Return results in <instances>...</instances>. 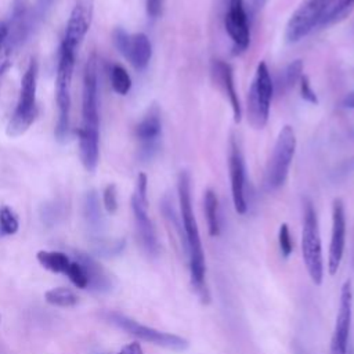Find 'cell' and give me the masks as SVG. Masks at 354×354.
I'll list each match as a JSON object with an SVG mask.
<instances>
[{
    "label": "cell",
    "instance_id": "cell-43",
    "mask_svg": "<svg viewBox=\"0 0 354 354\" xmlns=\"http://www.w3.org/2000/svg\"><path fill=\"white\" fill-rule=\"evenodd\" d=\"M0 321H1V315H0Z\"/></svg>",
    "mask_w": 354,
    "mask_h": 354
},
{
    "label": "cell",
    "instance_id": "cell-28",
    "mask_svg": "<svg viewBox=\"0 0 354 354\" xmlns=\"http://www.w3.org/2000/svg\"><path fill=\"white\" fill-rule=\"evenodd\" d=\"M19 228V220L10 206L0 207V232L1 235H14Z\"/></svg>",
    "mask_w": 354,
    "mask_h": 354
},
{
    "label": "cell",
    "instance_id": "cell-42",
    "mask_svg": "<svg viewBox=\"0 0 354 354\" xmlns=\"http://www.w3.org/2000/svg\"><path fill=\"white\" fill-rule=\"evenodd\" d=\"M330 354H340V353H339L337 350H335V348H332V347H330Z\"/></svg>",
    "mask_w": 354,
    "mask_h": 354
},
{
    "label": "cell",
    "instance_id": "cell-21",
    "mask_svg": "<svg viewBox=\"0 0 354 354\" xmlns=\"http://www.w3.org/2000/svg\"><path fill=\"white\" fill-rule=\"evenodd\" d=\"M84 220L88 227V230L98 235L102 230L104 225V218H102V212H101V205H100V198L97 191L91 189L87 192L84 198Z\"/></svg>",
    "mask_w": 354,
    "mask_h": 354
},
{
    "label": "cell",
    "instance_id": "cell-24",
    "mask_svg": "<svg viewBox=\"0 0 354 354\" xmlns=\"http://www.w3.org/2000/svg\"><path fill=\"white\" fill-rule=\"evenodd\" d=\"M44 299L48 304L55 306V307H73L77 304V295L65 286H58L48 289L44 293Z\"/></svg>",
    "mask_w": 354,
    "mask_h": 354
},
{
    "label": "cell",
    "instance_id": "cell-13",
    "mask_svg": "<svg viewBox=\"0 0 354 354\" xmlns=\"http://www.w3.org/2000/svg\"><path fill=\"white\" fill-rule=\"evenodd\" d=\"M228 170H230V181H231V196H232L235 212L239 214H245L248 210V202L245 195L246 169H245V160H243L241 147L235 140V137H231L230 140Z\"/></svg>",
    "mask_w": 354,
    "mask_h": 354
},
{
    "label": "cell",
    "instance_id": "cell-39",
    "mask_svg": "<svg viewBox=\"0 0 354 354\" xmlns=\"http://www.w3.org/2000/svg\"><path fill=\"white\" fill-rule=\"evenodd\" d=\"M343 106L344 108H350V109H354V90L351 93H348L344 100H343Z\"/></svg>",
    "mask_w": 354,
    "mask_h": 354
},
{
    "label": "cell",
    "instance_id": "cell-15",
    "mask_svg": "<svg viewBox=\"0 0 354 354\" xmlns=\"http://www.w3.org/2000/svg\"><path fill=\"white\" fill-rule=\"evenodd\" d=\"M346 248V212L343 201L336 198L332 203V231L328 256V272L335 275L342 264Z\"/></svg>",
    "mask_w": 354,
    "mask_h": 354
},
{
    "label": "cell",
    "instance_id": "cell-20",
    "mask_svg": "<svg viewBox=\"0 0 354 354\" xmlns=\"http://www.w3.org/2000/svg\"><path fill=\"white\" fill-rule=\"evenodd\" d=\"M151 57H152V44L149 37L141 32L130 35L124 58L133 65V68H136L137 71L145 69L151 61Z\"/></svg>",
    "mask_w": 354,
    "mask_h": 354
},
{
    "label": "cell",
    "instance_id": "cell-11",
    "mask_svg": "<svg viewBox=\"0 0 354 354\" xmlns=\"http://www.w3.org/2000/svg\"><path fill=\"white\" fill-rule=\"evenodd\" d=\"M252 21L245 10V0H228V10L224 17L225 32L232 40L234 54L243 53L250 44Z\"/></svg>",
    "mask_w": 354,
    "mask_h": 354
},
{
    "label": "cell",
    "instance_id": "cell-37",
    "mask_svg": "<svg viewBox=\"0 0 354 354\" xmlns=\"http://www.w3.org/2000/svg\"><path fill=\"white\" fill-rule=\"evenodd\" d=\"M115 354H144V351H142V347H141L140 343L131 342V343L126 344L124 347H122V348H120L118 353H115Z\"/></svg>",
    "mask_w": 354,
    "mask_h": 354
},
{
    "label": "cell",
    "instance_id": "cell-4",
    "mask_svg": "<svg viewBox=\"0 0 354 354\" xmlns=\"http://www.w3.org/2000/svg\"><path fill=\"white\" fill-rule=\"evenodd\" d=\"M301 254L311 281L315 285H321L324 279V257L319 236V225L315 207L313 202L308 199H306L303 207Z\"/></svg>",
    "mask_w": 354,
    "mask_h": 354
},
{
    "label": "cell",
    "instance_id": "cell-38",
    "mask_svg": "<svg viewBox=\"0 0 354 354\" xmlns=\"http://www.w3.org/2000/svg\"><path fill=\"white\" fill-rule=\"evenodd\" d=\"M7 33H8V26H7V22H0V48L4 46V41H6V37H7Z\"/></svg>",
    "mask_w": 354,
    "mask_h": 354
},
{
    "label": "cell",
    "instance_id": "cell-29",
    "mask_svg": "<svg viewBox=\"0 0 354 354\" xmlns=\"http://www.w3.org/2000/svg\"><path fill=\"white\" fill-rule=\"evenodd\" d=\"M303 76V61L301 59H295L283 71L282 75V82L286 88L295 86Z\"/></svg>",
    "mask_w": 354,
    "mask_h": 354
},
{
    "label": "cell",
    "instance_id": "cell-8",
    "mask_svg": "<svg viewBox=\"0 0 354 354\" xmlns=\"http://www.w3.org/2000/svg\"><path fill=\"white\" fill-rule=\"evenodd\" d=\"M147 192H148L147 174L140 173L137 176L136 188L131 196V210L134 214L136 230H137L140 243L148 256L155 257L159 254V242H158L155 227L148 216Z\"/></svg>",
    "mask_w": 354,
    "mask_h": 354
},
{
    "label": "cell",
    "instance_id": "cell-40",
    "mask_svg": "<svg viewBox=\"0 0 354 354\" xmlns=\"http://www.w3.org/2000/svg\"><path fill=\"white\" fill-rule=\"evenodd\" d=\"M10 65H11V62H10V61H4V62L0 65V80H1V77L6 75V72L8 71Z\"/></svg>",
    "mask_w": 354,
    "mask_h": 354
},
{
    "label": "cell",
    "instance_id": "cell-19",
    "mask_svg": "<svg viewBox=\"0 0 354 354\" xmlns=\"http://www.w3.org/2000/svg\"><path fill=\"white\" fill-rule=\"evenodd\" d=\"M73 257H76L86 270L88 279V290L94 293H106L113 288L112 275L94 257L83 252H76Z\"/></svg>",
    "mask_w": 354,
    "mask_h": 354
},
{
    "label": "cell",
    "instance_id": "cell-16",
    "mask_svg": "<svg viewBox=\"0 0 354 354\" xmlns=\"http://www.w3.org/2000/svg\"><path fill=\"white\" fill-rule=\"evenodd\" d=\"M8 33L4 41L6 53H11L18 48L30 36L35 29L32 21V12L28 7V0H15L11 12V21L7 24Z\"/></svg>",
    "mask_w": 354,
    "mask_h": 354
},
{
    "label": "cell",
    "instance_id": "cell-6",
    "mask_svg": "<svg viewBox=\"0 0 354 354\" xmlns=\"http://www.w3.org/2000/svg\"><path fill=\"white\" fill-rule=\"evenodd\" d=\"M36 82L37 62L32 58L22 76L19 98L7 126V134L10 137H18L24 134L36 118Z\"/></svg>",
    "mask_w": 354,
    "mask_h": 354
},
{
    "label": "cell",
    "instance_id": "cell-9",
    "mask_svg": "<svg viewBox=\"0 0 354 354\" xmlns=\"http://www.w3.org/2000/svg\"><path fill=\"white\" fill-rule=\"evenodd\" d=\"M106 319L113 324L115 326L123 329L124 332L138 337L140 340H144L147 343H152L155 346L159 347H165L169 350H174V351H184L185 348H188V340L174 335V333H167V332H162L158 330L155 328L142 325L134 319H131L127 315H123L120 313H108L106 314Z\"/></svg>",
    "mask_w": 354,
    "mask_h": 354
},
{
    "label": "cell",
    "instance_id": "cell-18",
    "mask_svg": "<svg viewBox=\"0 0 354 354\" xmlns=\"http://www.w3.org/2000/svg\"><path fill=\"white\" fill-rule=\"evenodd\" d=\"M212 76L214 83L220 87V90L224 93L227 97L231 109H232V116L234 122L239 123L242 119V105L235 88V80H234V71L232 66L223 61V59H214L212 62Z\"/></svg>",
    "mask_w": 354,
    "mask_h": 354
},
{
    "label": "cell",
    "instance_id": "cell-1",
    "mask_svg": "<svg viewBox=\"0 0 354 354\" xmlns=\"http://www.w3.org/2000/svg\"><path fill=\"white\" fill-rule=\"evenodd\" d=\"M79 152L84 169L94 173L100 160V115H98V69L97 57L91 54L84 66L82 94V126Z\"/></svg>",
    "mask_w": 354,
    "mask_h": 354
},
{
    "label": "cell",
    "instance_id": "cell-10",
    "mask_svg": "<svg viewBox=\"0 0 354 354\" xmlns=\"http://www.w3.org/2000/svg\"><path fill=\"white\" fill-rule=\"evenodd\" d=\"M330 0H304L290 15L285 39L288 43H297L304 39L313 29L319 26L321 18Z\"/></svg>",
    "mask_w": 354,
    "mask_h": 354
},
{
    "label": "cell",
    "instance_id": "cell-7",
    "mask_svg": "<svg viewBox=\"0 0 354 354\" xmlns=\"http://www.w3.org/2000/svg\"><path fill=\"white\" fill-rule=\"evenodd\" d=\"M76 51L59 48V59L55 79V100L58 105V120L55 127V137L58 141H65L69 133V113H71V86L75 68Z\"/></svg>",
    "mask_w": 354,
    "mask_h": 354
},
{
    "label": "cell",
    "instance_id": "cell-31",
    "mask_svg": "<svg viewBox=\"0 0 354 354\" xmlns=\"http://www.w3.org/2000/svg\"><path fill=\"white\" fill-rule=\"evenodd\" d=\"M278 243H279V250L281 254L283 257H289L292 250H293V242H292V236H290V231L286 223L279 225V231H278Z\"/></svg>",
    "mask_w": 354,
    "mask_h": 354
},
{
    "label": "cell",
    "instance_id": "cell-22",
    "mask_svg": "<svg viewBox=\"0 0 354 354\" xmlns=\"http://www.w3.org/2000/svg\"><path fill=\"white\" fill-rule=\"evenodd\" d=\"M36 259L46 270L54 274H64V275L72 260L66 253L58 252V250H39L36 254Z\"/></svg>",
    "mask_w": 354,
    "mask_h": 354
},
{
    "label": "cell",
    "instance_id": "cell-32",
    "mask_svg": "<svg viewBox=\"0 0 354 354\" xmlns=\"http://www.w3.org/2000/svg\"><path fill=\"white\" fill-rule=\"evenodd\" d=\"M102 203L108 213L113 214L118 210V192L115 184H108L102 192Z\"/></svg>",
    "mask_w": 354,
    "mask_h": 354
},
{
    "label": "cell",
    "instance_id": "cell-12",
    "mask_svg": "<svg viewBox=\"0 0 354 354\" xmlns=\"http://www.w3.org/2000/svg\"><path fill=\"white\" fill-rule=\"evenodd\" d=\"M94 0H76L66 24L61 48L76 51L84 39L93 19Z\"/></svg>",
    "mask_w": 354,
    "mask_h": 354
},
{
    "label": "cell",
    "instance_id": "cell-5",
    "mask_svg": "<svg viewBox=\"0 0 354 354\" xmlns=\"http://www.w3.org/2000/svg\"><path fill=\"white\" fill-rule=\"evenodd\" d=\"M274 83L264 61L259 62L248 91V120L254 129H263L270 116Z\"/></svg>",
    "mask_w": 354,
    "mask_h": 354
},
{
    "label": "cell",
    "instance_id": "cell-30",
    "mask_svg": "<svg viewBox=\"0 0 354 354\" xmlns=\"http://www.w3.org/2000/svg\"><path fill=\"white\" fill-rule=\"evenodd\" d=\"M55 3V0H36L33 7L30 8L32 12V21L35 28L46 18V15L48 14V11L51 10L53 4Z\"/></svg>",
    "mask_w": 354,
    "mask_h": 354
},
{
    "label": "cell",
    "instance_id": "cell-41",
    "mask_svg": "<svg viewBox=\"0 0 354 354\" xmlns=\"http://www.w3.org/2000/svg\"><path fill=\"white\" fill-rule=\"evenodd\" d=\"M346 354H354V347H353V344H351V343H348L347 350H346Z\"/></svg>",
    "mask_w": 354,
    "mask_h": 354
},
{
    "label": "cell",
    "instance_id": "cell-14",
    "mask_svg": "<svg viewBox=\"0 0 354 354\" xmlns=\"http://www.w3.org/2000/svg\"><path fill=\"white\" fill-rule=\"evenodd\" d=\"M353 317V286L351 281L347 279L340 290L339 310L335 322V330L330 342V347L337 350L340 354H346L350 343V326Z\"/></svg>",
    "mask_w": 354,
    "mask_h": 354
},
{
    "label": "cell",
    "instance_id": "cell-17",
    "mask_svg": "<svg viewBox=\"0 0 354 354\" xmlns=\"http://www.w3.org/2000/svg\"><path fill=\"white\" fill-rule=\"evenodd\" d=\"M162 134L160 111L156 104H152L142 119L136 126V137L141 142V152L144 158H151L158 148V141Z\"/></svg>",
    "mask_w": 354,
    "mask_h": 354
},
{
    "label": "cell",
    "instance_id": "cell-36",
    "mask_svg": "<svg viewBox=\"0 0 354 354\" xmlns=\"http://www.w3.org/2000/svg\"><path fill=\"white\" fill-rule=\"evenodd\" d=\"M162 7H163V0H147L145 3L147 15L151 19L158 18L162 14Z\"/></svg>",
    "mask_w": 354,
    "mask_h": 354
},
{
    "label": "cell",
    "instance_id": "cell-26",
    "mask_svg": "<svg viewBox=\"0 0 354 354\" xmlns=\"http://www.w3.org/2000/svg\"><path fill=\"white\" fill-rule=\"evenodd\" d=\"M124 239H102L100 236L94 241V250L101 256H116L124 249Z\"/></svg>",
    "mask_w": 354,
    "mask_h": 354
},
{
    "label": "cell",
    "instance_id": "cell-2",
    "mask_svg": "<svg viewBox=\"0 0 354 354\" xmlns=\"http://www.w3.org/2000/svg\"><path fill=\"white\" fill-rule=\"evenodd\" d=\"M177 195L180 205V218L185 236V250L189 260L191 285L202 303H207L210 299L209 289L206 286V266L202 241L199 235L198 223L192 210L191 199V174L187 170H181L177 176Z\"/></svg>",
    "mask_w": 354,
    "mask_h": 354
},
{
    "label": "cell",
    "instance_id": "cell-35",
    "mask_svg": "<svg viewBox=\"0 0 354 354\" xmlns=\"http://www.w3.org/2000/svg\"><path fill=\"white\" fill-rule=\"evenodd\" d=\"M268 3V0H245V10L250 18V21H253V18L263 10V7Z\"/></svg>",
    "mask_w": 354,
    "mask_h": 354
},
{
    "label": "cell",
    "instance_id": "cell-27",
    "mask_svg": "<svg viewBox=\"0 0 354 354\" xmlns=\"http://www.w3.org/2000/svg\"><path fill=\"white\" fill-rule=\"evenodd\" d=\"M65 275L69 278V281L79 289H87L88 286V279H87V274L86 270L83 267V264L73 257L71 260V264L65 272Z\"/></svg>",
    "mask_w": 354,
    "mask_h": 354
},
{
    "label": "cell",
    "instance_id": "cell-25",
    "mask_svg": "<svg viewBox=\"0 0 354 354\" xmlns=\"http://www.w3.org/2000/svg\"><path fill=\"white\" fill-rule=\"evenodd\" d=\"M111 84L115 93L120 95H126L131 88V77L129 72L119 64H113L109 71Z\"/></svg>",
    "mask_w": 354,
    "mask_h": 354
},
{
    "label": "cell",
    "instance_id": "cell-23",
    "mask_svg": "<svg viewBox=\"0 0 354 354\" xmlns=\"http://www.w3.org/2000/svg\"><path fill=\"white\" fill-rule=\"evenodd\" d=\"M203 207L207 223V230L212 236L220 234V218H218V201L213 189H206L203 195Z\"/></svg>",
    "mask_w": 354,
    "mask_h": 354
},
{
    "label": "cell",
    "instance_id": "cell-33",
    "mask_svg": "<svg viewBox=\"0 0 354 354\" xmlns=\"http://www.w3.org/2000/svg\"><path fill=\"white\" fill-rule=\"evenodd\" d=\"M129 40H130V33H127L123 28H116L112 32V41L113 46L116 47V50L124 57L127 46H129Z\"/></svg>",
    "mask_w": 354,
    "mask_h": 354
},
{
    "label": "cell",
    "instance_id": "cell-34",
    "mask_svg": "<svg viewBox=\"0 0 354 354\" xmlns=\"http://www.w3.org/2000/svg\"><path fill=\"white\" fill-rule=\"evenodd\" d=\"M299 84H300V95L304 101L313 104V105H317L318 104V97H317V93L314 91V88L311 87V83H310V79L303 75L301 79L299 80Z\"/></svg>",
    "mask_w": 354,
    "mask_h": 354
},
{
    "label": "cell",
    "instance_id": "cell-3",
    "mask_svg": "<svg viewBox=\"0 0 354 354\" xmlns=\"http://www.w3.org/2000/svg\"><path fill=\"white\" fill-rule=\"evenodd\" d=\"M296 145L297 141L293 127L285 124L278 133L264 171V187L268 192L279 189L286 183L289 169L295 158Z\"/></svg>",
    "mask_w": 354,
    "mask_h": 354
}]
</instances>
